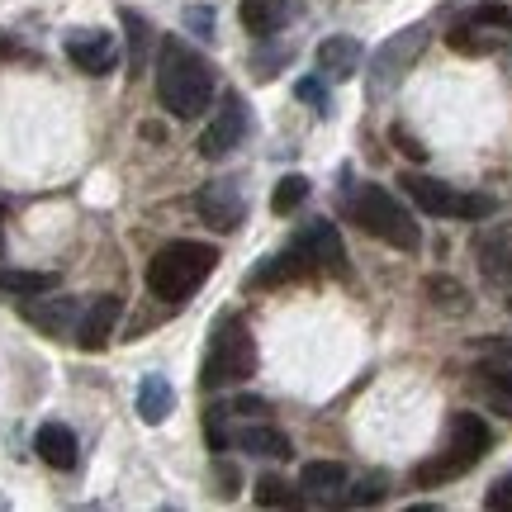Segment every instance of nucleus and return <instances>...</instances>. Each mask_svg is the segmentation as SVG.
Segmentation results:
<instances>
[{
	"mask_svg": "<svg viewBox=\"0 0 512 512\" xmlns=\"http://www.w3.org/2000/svg\"><path fill=\"white\" fill-rule=\"evenodd\" d=\"M157 100L176 119H195L214 100V67L185 38H162L157 48Z\"/></svg>",
	"mask_w": 512,
	"mask_h": 512,
	"instance_id": "1",
	"label": "nucleus"
},
{
	"mask_svg": "<svg viewBox=\"0 0 512 512\" xmlns=\"http://www.w3.org/2000/svg\"><path fill=\"white\" fill-rule=\"evenodd\" d=\"M214 266H219V252L209 242H166L162 252L147 261V290L166 304H181L214 275Z\"/></svg>",
	"mask_w": 512,
	"mask_h": 512,
	"instance_id": "2",
	"label": "nucleus"
},
{
	"mask_svg": "<svg viewBox=\"0 0 512 512\" xmlns=\"http://www.w3.org/2000/svg\"><path fill=\"white\" fill-rule=\"evenodd\" d=\"M489 446H494V432H489V422L479 418V413H451V441H446V451L432 460H422L413 479H418L422 489H437L446 479H460L465 470H475L479 460L489 456Z\"/></svg>",
	"mask_w": 512,
	"mask_h": 512,
	"instance_id": "3",
	"label": "nucleus"
},
{
	"mask_svg": "<svg viewBox=\"0 0 512 512\" xmlns=\"http://www.w3.org/2000/svg\"><path fill=\"white\" fill-rule=\"evenodd\" d=\"M252 370H256V342H252V328L242 323L238 313H223L219 328H214V342H209V356H204L200 384H204V389L242 384V380H252Z\"/></svg>",
	"mask_w": 512,
	"mask_h": 512,
	"instance_id": "4",
	"label": "nucleus"
},
{
	"mask_svg": "<svg viewBox=\"0 0 512 512\" xmlns=\"http://www.w3.org/2000/svg\"><path fill=\"white\" fill-rule=\"evenodd\" d=\"M356 223L366 228L370 238L389 242V247H399V252H418L422 247V233H418V223H413V214H408L384 185L366 181L356 190Z\"/></svg>",
	"mask_w": 512,
	"mask_h": 512,
	"instance_id": "5",
	"label": "nucleus"
},
{
	"mask_svg": "<svg viewBox=\"0 0 512 512\" xmlns=\"http://www.w3.org/2000/svg\"><path fill=\"white\" fill-rule=\"evenodd\" d=\"M403 190L432 219H489L494 214V195H465V190L432 181V176H403Z\"/></svg>",
	"mask_w": 512,
	"mask_h": 512,
	"instance_id": "6",
	"label": "nucleus"
},
{
	"mask_svg": "<svg viewBox=\"0 0 512 512\" xmlns=\"http://www.w3.org/2000/svg\"><path fill=\"white\" fill-rule=\"evenodd\" d=\"M427 24H408V29H399L394 38H384L380 53L370 57V95L380 100V95H389L394 86L403 81V72L418 62V53L427 48Z\"/></svg>",
	"mask_w": 512,
	"mask_h": 512,
	"instance_id": "7",
	"label": "nucleus"
},
{
	"mask_svg": "<svg viewBox=\"0 0 512 512\" xmlns=\"http://www.w3.org/2000/svg\"><path fill=\"white\" fill-rule=\"evenodd\" d=\"M446 38H451V48H456V53H470V57H484V53L508 48V38H512L508 5H475L465 19H456V29H451Z\"/></svg>",
	"mask_w": 512,
	"mask_h": 512,
	"instance_id": "8",
	"label": "nucleus"
},
{
	"mask_svg": "<svg viewBox=\"0 0 512 512\" xmlns=\"http://www.w3.org/2000/svg\"><path fill=\"white\" fill-rule=\"evenodd\" d=\"M294 247H299V256H304L309 266L337 275V280H351V256H347V242H342V233H337V223L309 219L304 228H299Z\"/></svg>",
	"mask_w": 512,
	"mask_h": 512,
	"instance_id": "9",
	"label": "nucleus"
},
{
	"mask_svg": "<svg viewBox=\"0 0 512 512\" xmlns=\"http://www.w3.org/2000/svg\"><path fill=\"white\" fill-rule=\"evenodd\" d=\"M247 138V105H242V95L238 91H228L223 95V105L214 110V124L204 128V138H200V152L214 162V157H228L233 147Z\"/></svg>",
	"mask_w": 512,
	"mask_h": 512,
	"instance_id": "10",
	"label": "nucleus"
},
{
	"mask_svg": "<svg viewBox=\"0 0 512 512\" xmlns=\"http://www.w3.org/2000/svg\"><path fill=\"white\" fill-rule=\"evenodd\" d=\"M195 209H200V219L209 223V228H219V233H233V228H242V214H247L238 181H209V185H200Z\"/></svg>",
	"mask_w": 512,
	"mask_h": 512,
	"instance_id": "11",
	"label": "nucleus"
},
{
	"mask_svg": "<svg viewBox=\"0 0 512 512\" xmlns=\"http://www.w3.org/2000/svg\"><path fill=\"white\" fill-rule=\"evenodd\" d=\"M119 313H124V299H119V294H100L95 304H86V309H81V318H76V328H72L76 347H81V351H100L114 337Z\"/></svg>",
	"mask_w": 512,
	"mask_h": 512,
	"instance_id": "12",
	"label": "nucleus"
},
{
	"mask_svg": "<svg viewBox=\"0 0 512 512\" xmlns=\"http://www.w3.org/2000/svg\"><path fill=\"white\" fill-rule=\"evenodd\" d=\"M67 57H72L86 76H105V72H114V62H119V43H114V34H105V29H81V34L67 38Z\"/></svg>",
	"mask_w": 512,
	"mask_h": 512,
	"instance_id": "13",
	"label": "nucleus"
},
{
	"mask_svg": "<svg viewBox=\"0 0 512 512\" xmlns=\"http://www.w3.org/2000/svg\"><path fill=\"white\" fill-rule=\"evenodd\" d=\"M361 62H366L361 38L332 34V38H323V43H318V67H323V76H332V81H351V76L361 72Z\"/></svg>",
	"mask_w": 512,
	"mask_h": 512,
	"instance_id": "14",
	"label": "nucleus"
},
{
	"mask_svg": "<svg viewBox=\"0 0 512 512\" xmlns=\"http://www.w3.org/2000/svg\"><path fill=\"white\" fill-rule=\"evenodd\" d=\"M24 318H29L38 332H48V337H62V332L76 328V318H81V304H76V299H67V294H57V299H43V294H34V299L24 304Z\"/></svg>",
	"mask_w": 512,
	"mask_h": 512,
	"instance_id": "15",
	"label": "nucleus"
},
{
	"mask_svg": "<svg viewBox=\"0 0 512 512\" xmlns=\"http://www.w3.org/2000/svg\"><path fill=\"white\" fill-rule=\"evenodd\" d=\"M470 389L479 394L484 408H494V413L512 418V366H494V361H484L479 375L470 380Z\"/></svg>",
	"mask_w": 512,
	"mask_h": 512,
	"instance_id": "16",
	"label": "nucleus"
},
{
	"mask_svg": "<svg viewBox=\"0 0 512 512\" xmlns=\"http://www.w3.org/2000/svg\"><path fill=\"white\" fill-rule=\"evenodd\" d=\"M34 451L43 456V465H53V470H72L76 465V432L72 427H62V422H43L34 437Z\"/></svg>",
	"mask_w": 512,
	"mask_h": 512,
	"instance_id": "17",
	"label": "nucleus"
},
{
	"mask_svg": "<svg viewBox=\"0 0 512 512\" xmlns=\"http://www.w3.org/2000/svg\"><path fill=\"white\" fill-rule=\"evenodd\" d=\"M299 489L309 498H318V503L342 498V489H347V465H337V460H309L304 475H299Z\"/></svg>",
	"mask_w": 512,
	"mask_h": 512,
	"instance_id": "18",
	"label": "nucleus"
},
{
	"mask_svg": "<svg viewBox=\"0 0 512 512\" xmlns=\"http://www.w3.org/2000/svg\"><path fill=\"white\" fill-rule=\"evenodd\" d=\"M247 451V456H266V460H290L294 456V441L280 432V427H261V422H252V427H242L238 437H233Z\"/></svg>",
	"mask_w": 512,
	"mask_h": 512,
	"instance_id": "19",
	"label": "nucleus"
},
{
	"mask_svg": "<svg viewBox=\"0 0 512 512\" xmlns=\"http://www.w3.org/2000/svg\"><path fill=\"white\" fill-rule=\"evenodd\" d=\"M171 408H176V394H171L166 375H143V384H138V418L147 427H157V422H166Z\"/></svg>",
	"mask_w": 512,
	"mask_h": 512,
	"instance_id": "20",
	"label": "nucleus"
},
{
	"mask_svg": "<svg viewBox=\"0 0 512 512\" xmlns=\"http://www.w3.org/2000/svg\"><path fill=\"white\" fill-rule=\"evenodd\" d=\"M242 24H247V34L256 38H271L285 19H290V0H242Z\"/></svg>",
	"mask_w": 512,
	"mask_h": 512,
	"instance_id": "21",
	"label": "nucleus"
},
{
	"mask_svg": "<svg viewBox=\"0 0 512 512\" xmlns=\"http://www.w3.org/2000/svg\"><path fill=\"white\" fill-rule=\"evenodd\" d=\"M0 290L19 294V299H34V294H53L57 275L53 271H15V266H0Z\"/></svg>",
	"mask_w": 512,
	"mask_h": 512,
	"instance_id": "22",
	"label": "nucleus"
},
{
	"mask_svg": "<svg viewBox=\"0 0 512 512\" xmlns=\"http://www.w3.org/2000/svg\"><path fill=\"white\" fill-rule=\"evenodd\" d=\"M304 266H309V261H304V256H299V247L290 242V247H285L280 256H266V261H261V266L252 271V280H247V285H256V290H261V285H280V280L299 275Z\"/></svg>",
	"mask_w": 512,
	"mask_h": 512,
	"instance_id": "23",
	"label": "nucleus"
},
{
	"mask_svg": "<svg viewBox=\"0 0 512 512\" xmlns=\"http://www.w3.org/2000/svg\"><path fill=\"white\" fill-rule=\"evenodd\" d=\"M475 256H479V266H484L489 280H508L512 252H508V238H503V233H484V238H475Z\"/></svg>",
	"mask_w": 512,
	"mask_h": 512,
	"instance_id": "24",
	"label": "nucleus"
},
{
	"mask_svg": "<svg viewBox=\"0 0 512 512\" xmlns=\"http://www.w3.org/2000/svg\"><path fill=\"white\" fill-rule=\"evenodd\" d=\"M299 498H304V494H299V489H290L280 475H261V479H256V503H261V508H294Z\"/></svg>",
	"mask_w": 512,
	"mask_h": 512,
	"instance_id": "25",
	"label": "nucleus"
},
{
	"mask_svg": "<svg viewBox=\"0 0 512 512\" xmlns=\"http://www.w3.org/2000/svg\"><path fill=\"white\" fill-rule=\"evenodd\" d=\"M309 200V176H285V181L275 185V195H271V209L285 219V214H294L299 204Z\"/></svg>",
	"mask_w": 512,
	"mask_h": 512,
	"instance_id": "26",
	"label": "nucleus"
},
{
	"mask_svg": "<svg viewBox=\"0 0 512 512\" xmlns=\"http://www.w3.org/2000/svg\"><path fill=\"white\" fill-rule=\"evenodd\" d=\"M427 294L437 309H451V313H465V290L451 285V280H427Z\"/></svg>",
	"mask_w": 512,
	"mask_h": 512,
	"instance_id": "27",
	"label": "nucleus"
},
{
	"mask_svg": "<svg viewBox=\"0 0 512 512\" xmlns=\"http://www.w3.org/2000/svg\"><path fill=\"white\" fill-rule=\"evenodd\" d=\"M181 19H185V29H190L195 38H204V43L214 38V10H209V5H185Z\"/></svg>",
	"mask_w": 512,
	"mask_h": 512,
	"instance_id": "28",
	"label": "nucleus"
},
{
	"mask_svg": "<svg viewBox=\"0 0 512 512\" xmlns=\"http://www.w3.org/2000/svg\"><path fill=\"white\" fill-rule=\"evenodd\" d=\"M223 418H228V408H209V413H204V437H209V451H223V446H228Z\"/></svg>",
	"mask_w": 512,
	"mask_h": 512,
	"instance_id": "29",
	"label": "nucleus"
},
{
	"mask_svg": "<svg viewBox=\"0 0 512 512\" xmlns=\"http://www.w3.org/2000/svg\"><path fill=\"white\" fill-rule=\"evenodd\" d=\"M479 356L494 361V366H512V337H484V342H479Z\"/></svg>",
	"mask_w": 512,
	"mask_h": 512,
	"instance_id": "30",
	"label": "nucleus"
},
{
	"mask_svg": "<svg viewBox=\"0 0 512 512\" xmlns=\"http://www.w3.org/2000/svg\"><path fill=\"white\" fill-rule=\"evenodd\" d=\"M380 498H384V479H380V475H370V479H361V484L351 489L347 503H356V508H361V503H380Z\"/></svg>",
	"mask_w": 512,
	"mask_h": 512,
	"instance_id": "31",
	"label": "nucleus"
},
{
	"mask_svg": "<svg viewBox=\"0 0 512 512\" xmlns=\"http://www.w3.org/2000/svg\"><path fill=\"white\" fill-rule=\"evenodd\" d=\"M124 24L133 29V67H143V53H147V24H143V15H133V10H124Z\"/></svg>",
	"mask_w": 512,
	"mask_h": 512,
	"instance_id": "32",
	"label": "nucleus"
},
{
	"mask_svg": "<svg viewBox=\"0 0 512 512\" xmlns=\"http://www.w3.org/2000/svg\"><path fill=\"white\" fill-rule=\"evenodd\" d=\"M484 503H489V508H512V470H508V475H498L494 484H489Z\"/></svg>",
	"mask_w": 512,
	"mask_h": 512,
	"instance_id": "33",
	"label": "nucleus"
},
{
	"mask_svg": "<svg viewBox=\"0 0 512 512\" xmlns=\"http://www.w3.org/2000/svg\"><path fill=\"white\" fill-rule=\"evenodd\" d=\"M294 95H299V100H309V105H318V114L332 110L328 95H323V86H318V81H299V86H294Z\"/></svg>",
	"mask_w": 512,
	"mask_h": 512,
	"instance_id": "34",
	"label": "nucleus"
},
{
	"mask_svg": "<svg viewBox=\"0 0 512 512\" xmlns=\"http://www.w3.org/2000/svg\"><path fill=\"white\" fill-rule=\"evenodd\" d=\"M394 143H399V152H408V157H413V162H422V157H427V147H422L418 138H408V133H403V128H394Z\"/></svg>",
	"mask_w": 512,
	"mask_h": 512,
	"instance_id": "35",
	"label": "nucleus"
},
{
	"mask_svg": "<svg viewBox=\"0 0 512 512\" xmlns=\"http://www.w3.org/2000/svg\"><path fill=\"white\" fill-rule=\"evenodd\" d=\"M228 413H247V418H252V413H266V399H238Z\"/></svg>",
	"mask_w": 512,
	"mask_h": 512,
	"instance_id": "36",
	"label": "nucleus"
},
{
	"mask_svg": "<svg viewBox=\"0 0 512 512\" xmlns=\"http://www.w3.org/2000/svg\"><path fill=\"white\" fill-rule=\"evenodd\" d=\"M508 313H512V299H508Z\"/></svg>",
	"mask_w": 512,
	"mask_h": 512,
	"instance_id": "37",
	"label": "nucleus"
},
{
	"mask_svg": "<svg viewBox=\"0 0 512 512\" xmlns=\"http://www.w3.org/2000/svg\"><path fill=\"white\" fill-rule=\"evenodd\" d=\"M0 242H5V238H0Z\"/></svg>",
	"mask_w": 512,
	"mask_h": 512,
	"instance_id": "38",
	"label": "nucleus"
}]
</instances>
